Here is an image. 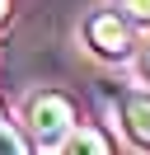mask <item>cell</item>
Wrapping results in <instances>:
<instances>
[{"label": "cell", "instance_id": "8992f818", "mask_svg": "<svg viewBox=\"0 0 150 155\" xmlns=\"http://www.w3.org/2000/svg\"><path fill=\"white\" fill-rule=\"evenodd\" d=\"M0 155H33L24 141V132H14L9 122H0Z\"/></svg>", "mask_w": 150, "mask_h": 155}, {"label": "cell", "instance_id": "3957f363", "mask_svg": "<svg viewBox=\"0 0 150 155\" xmlns=\"http://www.w3.org/2000/svg\"><path fill=\"white\" fill-rule=\"evenodd\" d=\"M122 127H127V136L141 146V150H150V94L145 89L122 94Z\"/></svg>", "mask_w": 150, "mask_h": 155}, {"label": "cell", "instance_id": "52a82bcc", "mask_svg": "<svg viewBox=\"0 0 150 155\" xmlns=\"http://www.w3.org/2000/svg\"><path fill=\"white\" fill-rule=\"evenodd\" d=\"M5 10H9V0H0V24H5Z\"/></svg>", "mask_w": 150, "mask_h": 155}, {"label": "cell", "instance_id": "277c9868", "mask_svg": "<svg viewBox=\"0 0 150 155\" xmlns=\"http://www.w3.org/2000/svg\"><path fill=\"white\" fill-rule=\"evenodd\" d=\"M61 155H112V141H108V132H103V127L80 122V127L61 141Z\"/></svg>", "mask_w": 150, "mask_h": 155}, {"label": "cell", "instance_id": "6da1fadb", "mask_svg": "<svg viewBox=\"0 0 150 155\" xmlns=\"http://www.w3.org/2000/svg\"><path fill=\"white\" fill-rule=\"evenodd\" d=\"M24 122H28V136L38 146H61L66 136L80 127V108H75L70 94L61 89H38L24 108Z\"/></svg>", "mask_w": 150, "mask_h": 155}, {"label": "cell", "instance_id": "7a4b0ae2", "mask_svg": "<svg viewBox=\"0 0 150 155\" xmlns=\"http://www.w3.org/2000/svg\"><path fill=\"white\" fill-rule=\"evenodd\" d=\"M84 42H89L103 61H127L131 52H136L131 24L122 19L117 10H94L89 19H84Z\"/></svg>", "mask_w": 150, "mask_h": 155}, {"label": "cell", "instance_id": "5b68a950", "mask_svg": "<svg viewBox=\"0 0 150 155\" xmlns=\"http://www.w3.org/2000/svg\"><path fill=\"white\" fill-rule=\"evenodd\" d=\"M117 14L131 28H150V0H117Z\"/></svg>", "mask_w": 150, "mask_h": 155}]
</instances>
